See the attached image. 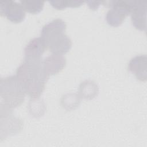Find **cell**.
<instances>
[{
    "label": "cell",
    "instance_id": "6da1fadb",
    "mask_svg": "<svg viewBox=\"0 0 147 147\" xmlns=\"http://www.w3.org/2000/svg\"><path fill=\"white\" fill-rule=\"evenodd\" d=\"M16 76L22 83L26 94L37 99L44 90L49 75L44 68L42 59L25 58L17 70Z\"/></svg>",
    "mask_w": 147,
    "mask_h": 147
},
{
    "label": "cell",
    "instance_id": "7a4b0ae2",
    "mask_svg": "<svg viewBox=\"0 0 147 147\" xmlns=\"http://www.w3.org/2000/svg\"><path fill=\"white\" fill-rule=\"evenodd\" d=\"M65 22L60 18L53 20L42 27L40 37L53 54L63 55L71 49L72 41L65 34Z\"/></svg>",
    "mask_w": 147,
    "mask_h": 147
},
{
    "label": "cell",
    "instance_id": "3957f363",
    "mask_svg": "<svg viewBox=\"0 0 147 147\" xmlns=\"http://www.w3.org/2000/svg\"><path fill=\"white\" fill-rule=\"evenodd\" d=\"M1 103L5 108L11 109L19 106L24 100L26 91L22 83L16 75L1 79Z\"/></svg>",
    "mask_w": 147,
    "mask_h": 147
},
{
    "label": "cell",
    "instance_id": "277c9868",
    "mask_svg": "<svg viewBox=\"0 0 147 147\" xmlns=\"http://www.w3.org/2000/svg\"><path fill=\"white\" fill-rule=\"evenodd\" d=\"M109 2L111 8L106 13V22L111 26H118L130 13L131 1H112Z\"/></svg>",
    "mask_w": 147,
    "mask_h": 147
},
{
    "label": "cell",
    "instance_id": "5b68a950",
    "mask_svg": "<svg viewBox=\"0 0 147 147\" xmlns=\"http://www.w3.org/2000/svg\"><path fill=\"white\" fill-rule=\"evenodd\" d=\"M0 12L2 16L14 23H20L25 17V10L22 4L13 1L1 2Z\"/></svg>",
    "mask_w": 147,
    "mask_h": 147
},
{
    "label": "cell",
    "instance_id": "8992f818",
    "mask_svg": "<svg viewBox=\"0 0 147 147\" xmlns=\"http://www.w3.org/2000/svg\"><path fill=\"white\" fill-rule=\"evenodd\" d=\"M131 18L133 25L140 30L146 29V2L131 1Z\"/></svg>",
    "mask_w": 147,
    "mask_h": 147
},
{
    "label": "cell",
    "instance_id": "52a82bcc",
    "mask_svg": "<svg viewBox=\"0 0 147 147\" xmlns=\"http://www.w3.org/2000/svg\"><path fill=\"white\" fill-rule=\"evenodd\" d=\"M129 70L141 81L147 78V57L145 55H137L133 57L128 64Z\"/></svg>",
    "mask_w": 147,
    "mask_h": 147
},
{
    "label": "cell",
    "instance_id": "ba28073f",
    "mask_svg": "<svg viewBox=\"0 0 147 147\" xmlns=\"http://www.w3.org/2000/svg\"><path fill=\"white\" fill-rule=\"evenodd\" d=\"M47 49L45 44L40 37L34 38L29 41L25 48V58L42 59V55Z\"/></svg>",
    "mask_w": 147,
    "mask_h": 147
},
{
    "label": "cell",
    "instance_id": "9c48e42d",
    "mask_svg": "<svg viewBox=\"0 0 147 147\" xmlns=\"http://www.w3.org/2000/svg\"><path fill=\"white\" fill-rule=\"evenodd\" d=\"M65 59L63 55L52 54L43 60V65L48 74L53 75L63 69L65 65Z\"/></svg>",
    "mask_w": 147,
    "mask_h": 147
},
{
    "label": "cell",
    "instance_id": "30bf717a",
    "mask_svg": "<svg viewBox=\"0 0 147 147\" xmlns=\"http://www.w3.org/2000/svg\"><path fill=\"white\" fill-rule=\"evenodd\" d=\"M21 3L26 11L32 14H37L42 10L44 2L41 1H21Z\"/></svg>",
    "mask_w": 147,
    "mask_h": 147
},
{
    "label": "cell",
    "instance_id": "8fae6325",
    "mask_svg": "<svg viewBox=\"0 0 147 147\" xmlns=\"http://www.w3.org/2000/svg\"><path fill=\"white\" fill-rule=\"evenodd\" d=\"M84 2L80 1H51V5L57 9H62L66 7H78L80 6Z\"/></svg>",
    "mask_w": 147,
    "mask_h": 147
}]
</instances>
